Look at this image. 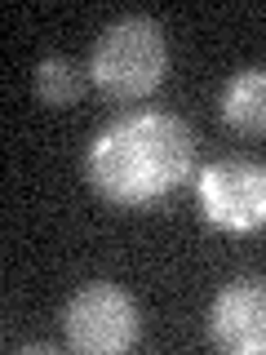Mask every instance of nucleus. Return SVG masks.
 I'll return each mask as SVG.
<instances>
[{"label": "nucleus", "instance_id": "f257e3e1", "mask_svg": "<svg viewBox=\"0 0 266 355\" xmlns=\"http://www.w3.org/2000/svg\"><path fill=\"white\" fill-rule=\"evenodd\" d=\"M195 169V133L169 111L111 120L85 155V173L111 205H151Z\"/></svg>", "mask_w": 266, "mask_h": 355}, {"label": "nucleus", "instance_id": "f03ea898", "mask_svg": "<svg viewBox=\"0 0 266 355\" xmlns=\"http://www.w3.org/2000/svg\"><path fill=\"white\" fill-rule=\"evenodd\" d=\"M89 76L116 103H138V98L155 94L169 76V40H164L160 22L142 14L116 18L94 44Z\"/></svg>", "mask_w": 266, "mask_h": 355}, {"label": "nucleus", "instance_id": "7ed1b4c3", "mask_svg": "<svg viewBox=\"0 0 266 355\" xmlns=\"http://www.w3.org/2000/svg\"><path fill=\"white\" fill-rule=\"evenodd\" d=\"M62 333L66 347L85 355H116L129 351L142 333L138 306L125 288L116 284H85L80 293H71V302L62 311Z\"/></svg>", "mask_w": 266, "mask_h": 355}, {"label": "nucleus", "instance_id": "20e7f679", "mask_svg": "<svg viewBox=\"0 0 266 355\" xmlns=\"http://www.w3.org/2000/svg\"><path fill=\"white\" fill-rule=\"evenodd\" d=\"M200 209L222 231H236V236L262 231L266 227V164L249 160V155L213 160L200 173Z\"/></svg>", "mask_w": 266, "mask_h": 355}, {"label": "nucleus", "instance_id": "39448f33", "mask_svg": "<svg viewBox=\"0 0 266 355\" xmlns=\"http://www.w3.org/2000/svg\"><path fill=\"white\" fill-rule=\"evenodd\" d=\"M209 338L227 355H266V280L244 275L213 297Z\"/></svg>", "mask_w": 266, "mask_h": 355}, {"label": "nucleus", "instance_id": "423d86ee", "mask_svg": "<svg viewBox=\"0 0 266 355\" xmlns=\"http://www.w3.org/2000/svg\"><path fill=\"white\" fill-rule=\"evenodd\" d=\"M222 120L236 133H266V67H244L222 89Z\"/></svg>", "mask_w": 266, "mask_h": 355}, {"label": "nucleus", "instance_id": "0eeeda50", "mask_svg": "<svg viewBox=\"0 0 266 355\" xmlns=\"http://www.w3.org/2000/svg\"><path fill=\"white\" fill-rule=\"evenodd\" d=\"M85 94V76L71 58H44L36 67V98L44 107H71Z\"/></svg>", "mask_w": 266, "mask_h": 355}]
</instances>
